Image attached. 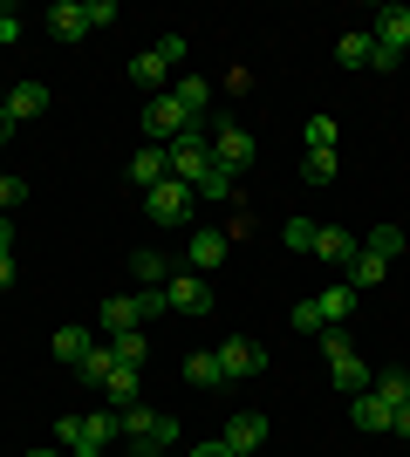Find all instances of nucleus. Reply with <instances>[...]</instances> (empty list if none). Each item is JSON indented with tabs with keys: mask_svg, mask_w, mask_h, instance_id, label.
Wrapping results in <instances>:
<instances>
[{
	"mask_svg": "<svg viewBox=\"0 0 410 457\" xmlns=\"http://www.w3.org/2000/svg\"><path fill=\"white\" fill-rule=\"evenodd\" d=\"M110 355H117L123 369H144V355H151V335H144V328H130V335H117V342H110Z\"/></svg>",
	"mask_w": 410,
	"mask_h": 457,
	"instance_id": "cd10ccee",
	"label": "nucleus"
},
{
	"mask_svg": "<svg viewBox=\"0 0 410 457\" xmlns=\"http://www.w3.org/2000/svg\"><path fill=\"white\" fill-rule=\"evenodd\" d=\"M349 335H342V328H322V355H329V362H335V355H349Z\"/></svg>",
	"mask_w": 410,
	"mask_h": 457,
	"instance_id": "e433bc0d",
	"label": "nucleus"
},
{
	"mask_svg": "<svg viewBox=\"0 0 410 457\" xmlns=\"http://www.w3.org/2000/svg\"><path fill=\"white\" fill-rule=\"evenodd\" d=\"M48 348H55L69 369H82V355L96 348V335H89V328H55V342H48Z\"/></svg>",
	"mask_w": 410,
	"mask_h": 457,
	"instance_id": "4be33fe9",
	"label": "nucleus"
},
{
	"mask_svg": "<svg viewBox=\"0 0 410 457\" xmlns=\"http://www.w3.org/2000/svg\"><path fill=\"white\" fill-rule=\"evenodd\" d=\"M356 253H363V239H356V232H342V226H322V232H314V260H329V267H349Z\"/></svg>",
	"mask_w": 410,
	"mask_h": 457,
	"instance_id": "ddd939ff",
	"label": "nucleus"
},
{
	"mask_svg": "<svg viewBox=\"0 0 410 457\" xmlns=\"http://www.w3.org/2000/svg\"><path fill=\"white\" fill-rule=\"evenodd\" d=\"M0 110L14 116V123H28V116H41V110H48V82H35V76H28V82H14Z\"/></svg>",
	"mask_w": 410,
	"mask_h": 457,
	"instance_id": "4468645a",
	"label": "nucleus"
},
{
	"mask_svg": "<svg viewBox=\"0 0 410 457\" xmlns=\"http://www.w3.org/2000/svg\"><path fill=\"white\" fill-rule=\"evenodd\" d=\"M14 41H21V14H14V7H0V48H14Z\"/></svg>",
	"mask_w": 410,
	"mask_h": 457,
	"instance_id": "ea45409f",
	"label": "nucleus"
},
{
	"mask_svg": "<svg viewBox=\"0 0 410 457\" xmlns=\"http://www.w3.org/2000/svg\"><path fill=\"white\" fill-rule=\"evenodd\" d=\"M219 369H226V382H247L267 369V348L247 342V335H233V342H219Z\"/></svg>",
	"mask_w": 410,
	"mask_h": 457,
	"instance_id": "423d86ee",
	"label": "nucleus"
},
{
	"mask_svg": "<svg viewBox=\"0 0 410 457\" xmlns=\"http://www.w3.org/2000/svg\"><path fill=\"white\" fill-rule=\"evenodd\" d=\"M0 253H14V226H7V212H0Z\"/></svg>",
	"mask_w": 410,
	"mask_h": 457,
	"instance_id": "37998d69",
	"label": "nucleus"
},
{
	"mask_svg": "<svg viewBox=\"0 0 410 457\" xmlns=\"http://www.w3.org/2000/svg\"><path fill=\"white\" fill-rule=\"evenodd\" d=\"M335 171H342V164H335V151H308V157H301V185H329Z\"/></svg>",
	"mask_w": 410,
	"mask_h": 457,
	"instance_id": "c85d7f7f",
	"label": "nucleus"
},
{
	"mask_svg": "<svg viewBox=\"0 0 410 457\" xmlns=\"http://www.w3.org/2000/svg\"><path fill=\"white\" fill-rule=\"evenodd\" d=\"M157 457H164V451H157Z\"/></svg>",
	"mask_w": 410,
	"mask_h": 457,
	"instance_id": "09e8293b",
	"label": "nucleus"
},
{
	"mask_svg": "<svg viewBox=\"0 0 410 457\" xmlns=\"http://www.w3.org/2000/svg\"><path fill=\"white\" fill-rule=\"evenodd\" d=\"M370 55H376V41L363 35V28H356V35H342V41H335V62H342V69H370Z\"/></svg>",
	"mask_w": 410,
	"mask_h": 457,
	"instance_id": "bb28decb",
	"label": "nucleus"
},
{
	"mask_svg": "<svg viewBox=\"0 0 410 457\" xmlns=\"http://www.w3.org/2000/svg\"><path fill=\"white\" fill-rule=\"evenodd\" d=\"M41 28H48L55 41H82L89 35V7H82V0H55V7L41 14Z\"/></svg>",
	"mask_w": 410,
	"mask_h": 457,
	"instance_id": "9d476101",
	"label": "nucleus"
},
{
	"mask_svg": "<svg viewBox=\"0 0 410 457\" xmlns=\"http://www.w3.org/2000/svg\"><path fill=\"white\" fill-rule=\"evenodd\" d=\"M390 417H397V410L376 396V389H363V396L349 403V423H356V430H390Z\"/></svg>",
	"mask_w": 410,
	"mask_h": 457,
	"instance_id": "a211bd4d",
	"label": "nucleus"
},
{
	"mask_svg": "<svg viewBox=\"0 0 410 457\" xmlns=\"http://www.w3.org/2000/svg\"><path fill=\"white\" fill-rule=\"evenodd\" d=\"M144 205H151V226H185V219H192V185L164 178V185L144 191Z\"/></svg>",
	"mask_w": 410,
	"mask_h": 457,
	"instance_id": "39448f33",
	"label": "nucleus"
},
{
	"mask_svg": "<svg viewBox=\"0 0 410 457\" xmlns=\"http://www.w3.org/2000/svg\"><path fill=\"white\" fill-rule=\"evenodd\" d=\"M117 430H123V437H137V444H144V457H157V451H172V444H178V423L164 417V410H144V403L117 410Z\"/></svg>",
	"mask_w": 410,
	"mask_h": 457,
	"instance_id": "f257e3e1",
	"label": "nucleus"
},
{
	"mask_svg": "<svg viewBox=\"0 0 410 457\" xmlns=\"http://www.w3.org/2000/svg\"><path fill=\"white\" fill-rule=\"evenodd\" d=\"M110 369H117V355H110V348H89V355H82V382H89V389H103V376H110Z\"/></svg>",
	"mask_w": 410,
	"mask_h": 457,
	"instance_id": "473e14b6",
	"label": "nucleus"
},
{
	"mask_svg": "<svg viewBox=\"0 0 410 457\" xmlns=\"http://www.w3.org/2000/svg\"><path fill=\"white\" fill-rule=\"evenodd\" d=\"M172 96L185 103V116H198V123H205V103H213V82H205V76H178Z\"/></svg>",
	"mask_w": 410,
	"mask_h": 457,
	"instance_id": "5701e85b",
	"label": "nucleus"
},
{
	"mask_svg": "<svg viewBox=\"0 0 410 457\" xmlns=\"http://www.w3.org/2000/svg\"><path fill=\"white\" fill-rule=\"evenodd\" d=\"M21 130V123H14V116H7V110H0V144H7V137H14Z\"/></svg>",
	"mask_w": 410,
	"mask_h": 457,
	"instance_id": "a18cd8bd",
	"label": "nucleus"
},
{
	"mask_svg": "<svg viewBox=\"0 0 410 457\" xmlns=\"http://www.w3.org/2000/svg\"><path fill=\"white\" fill-rule=\"evenodd\" d=\"M192 191H205V198H213V205H226V198H239V178L226 171V164H205V171L192 178Z\"/></svg>",
	"mask_w": 410,
	"mask_h": 457,
	"instance_id": "aec40b11",
	"label": "nucleus"
},
{
	"mask_svg": "<svg viewBox=\"0 0 410 457\" xmlns=\"http://www.w3.org/2000/svg\"><path fill=\"white\" fill-rule=\"evenodd\" d=\"M21 198H28V178H14V171H7V178H0V212H14Z\"/></svg>",
	"mask_w": 410,
	"mask_h": 457,
	"instance_id": "f704fd0d",
	"label": "nucleus"
},
{
	"mask_svg": "<svg viewBox=\"0 0 410 457\" xmlns=\"http://www.w3.org/2000/svg\"><path fill=\"white\" fill-rule=\"evenodd\" d=\"M314 307H322V321H329V328H342V321H349V307H356V287L335 280L329 294H314Z\"/></svg>",
	"mask_w": 410,
	"mask_h": 457,
	"instance_id": "412c9836",
	"label": "nucleus"
},
{
	"mask_svg": "<svg viewBox=\"0 0 410 457\" xmlns=\"http://www.w3.org/2000/svg\"><path fill=\"white\" fill-rule=\"evenodd\" d=\"M0 287H14V253H0Z\"/></svg>",
	"mask_w": 410,
	"mask_h": 457,
	"instance_id": "c03bdc74",
	"label": "nucleus"
},
{
	"mask_svg": "<svg viewBox=\"0 0 410 457\" xmlns=\"http://www.w3.org/2000/svg\"><path fill=\"white\" fill-rule=\"evenodd\" d=\"M130 82H137L144 96H164V89H172V69H164V55H157V48L130 55Z\"/></svg>",
	"mask_w": 410,
	"mask_h": 457,
	"instance_id": "2eb2a0df",
	"label": "nucleus"
},
{
	"mask_svg": "<svg viewBox=\"0 0 410 457\" xmlns=\"http://www.w3.org/2000/svg\"><path fill=\"white\" fill-rule=\"evenodd\" d=\"M0 178H7V171H0Z\"/></svg>",
	"mask_w": 410,
	"mask_h": 457,
	"instance_id": "de8ad7c7",
	"label": "nucleus"
},
{
	"mask_svg": "<svg viewBox=\"0 0 410 457\" xmlns=\"http://www.w3.org/2000/svg\"><path fill=\"white\" fill-rule=\"evenodd\" d=\"M404 246H410V239H404V232H397V226H376L370 239H363V253H376V260H397V253H404Z\"/></svg>",
	"mask_w": 410,
	"mask_h": 457,
	"instance_id": "c756f323",
	"label": "nucleus"
},
{
	"mask_svg": "<svg viewBox=\"0 0 410 457\" xmlns=\"http://www.w3.org/2000/svg\"><path fill=\"white\" fill-rule=\"evenodd\" d=\"M294 328H301V335H322L329 321H322V307H314V301H301V307H294Z\"/></svg>",
	"mask_w": 410,
	"mask_h": 457,
	"instance_id": "c9c22d12",
	"label": "nucleus"
},
{
	"mask_svg": "<svg viewBox=\"0 0 410 457\" xmlns=\"http://www.w3.org/2000/svg\"><path fill=\"white\" fill-rule=\"evenodd\" d=\"M192 123H198V116H185V103H178L172 89L144 103V130H151V144H172V137H185Z\"/></svg>",
	"mask_w": 410,
	"mask_h": 457,
	"instance_id": "7ed1b4c3",
	"label": "nucleus"
},
{
	"mask_svg": "<svg viewBox=\"0 0 410 457\" xmlns=\"http://www.w3.org/2000/svg\"><path fill=\"white\" fill-rule=\"evenodd\" d=\"M260 444H267V417H260V410L226 417V451H233V457H260Z\"/></svg>",
	"mask_w": 410,
	"mask_h": 457,
	"instance_id": "0eeeda50",
	"label": "nucleus"
},
{
	"mask_svg": "<svg viewBox=\"0 0 410 457\" xmlns=\"http://www.w3.org/2000/svg\"><path fill=\"white\" fill-rule=\"evenodd\" d=\"M213 164H226V171H247V164H254V130H239L233 116H219L213 123Z\"/></svg>",
	"mask_w": 410,
	"mask_h": 457,
	"instance_id": "20e7f679",
	"label": "nucleus"
},
{
	"mask_svg": "<svg viewBox=\"0 0 410 457\" xmlns=\"http://www.w3.org/2000/svg\"><path fill=\"white\" fill-rule=\"evenodd\" d=\"M308 151H335V137H342V123H335V116H308Z\"/></svg>",
	"mask_w": 410,
	"mask_h": 457,
	"instance_id": "2f4dec72",
	"label": "nucleus"
},
{
	"mask_svg": "<svg viewBox=\"0 0 410 457\" xmlns=\"http://www.w3.org/2000/svg\"><path fill=\"white\" fill-rule=\"evenodd\" d=\"M28 457H69V451H28Z\"/></svg>",
	"mask_w": 410,
	"mask_h": 457,
	"instance_id": "49530a36",
	"label": "nucleus"
},
{
	"mask_svg": "<svg viewBox=\"0 0 410 457\" xmlns=\"http://www.w3.org/2000/svg\"><path fill=\"white\" fill-rule=\"evenodd\" d=\"M96 321H103V335L117 342V335L144 328V307H137V294H117V301H103V307H96Z\"/></svg>",
	"mask_w": 410,
	"mask_h": 457,
	"instance_id": "f8f14e48",
	"label": "nucleus"
},
{
	"mask_svg": "<svg viewBox=\"0 0 410 457\" xmlns=\"http://www.w3.org/2000/svg\"><path fill=\"white\" fill-rule=\"evenodd\" d=\"M185 376H192L198 389H219V382H226V369H219V348H198V355H185Z\"/></svg>",
	"mask_w": 410,
	"mask_h": 457,
	"instance_id": "a878e982",
	"label": "nucleus"
},
{
	"mask_svg": "<svg viewBox=\"0 0 410 457\" xmlns=\"http://www.w3.org/2000/svg\"><path fill=\"white\" fill-rule=\"evenodd\" d=\"M370 389H376L383 403H390V410H397V403H410V376H404V369H383V376H376Z\"/></svg>",
	"mask_w": 410,
	"mask_h": 457,
	"instance_id": "7c9ffc66",
	"label": "nucleus"
},
{
	"mask_svg": "<svg viewBox=\"0 0 410 457\" xmlns=\"http://www.w3.org/2000/svg\"><path fill=\"white\" fill-rule=\"evenodd\" d=\"M192 457H233V451H226V437H213V444H198Z\"/></svg>",
	"mask_w": 410,
	"mask_h": 457,
	"instance_id": "79ce46f5",
	"label": "nucleus"
},
{
	"mask_svg": "<svg viewBox=\"0 0 410 457\" xmlns=\"http://www.w3.org/2000/svg\"><path fill=\"white\" fill-rule=\"evenodd\" d=\"M219 260H226V232L198 226V232H192V246H185V273H213Z\"/></svg>",
	"mask_w": 410,
	"mask_h": 457,
	"instance_id": "9b49d317",
	"label": "nucleus"
},
{
	"mask_svg": "<svg viewBox=\"0 0 410 457\" xmlns=\"http://www.w3.org/2000/svg\"><path fill=\"white\" fill-rule=\"evenodd\" d=\"M137 389H144V369H110V376H103V396H110V403H117V410H130V403H137Z\"/></svg>",
	"mask_w": 410,
	"mask_h": 457,
	"instance_id": "6ab92c4d",
	"label": "nucleus"
},
{
	"mask_svg": "<svg viewBox=\"0 0 410 457\" xmlns=\"http://www.w3.org/2000/svg\"><path fill=\"white\" fill-rule=\"evenodd\" d=\"M314 232H322V226H308V219H288V226H280V239H288L294 253H314Z\"/></svg>",
	"mask_w": 410,
	"mask_h": 457,
	"instance_id": "72a5a7b5",
	"label": "nucleus"
},
{
	"mask_svg": "<svg viewBox=\"0 0 410 457\" xmlns=\"http://www.w3.org/2000/svg\"><path fill=\"white\" fill-rule=\"evenodd\" d=\"M164 301H172L178 314H205V307H213V287H205V273H172V280H164Z\"/></svg>",
	"mask_w": 410,
	"mask_h": 457,
	"instance_id": "6e6552de",
	"label": "nucleus"
},
{
	"mask_svg": "<svg viewBox=\"0 0 410 457\" xmlns=\"http://www.w3.org/2000/svg\"><path fill=\"white\" fill-rule=\"evenodd\" d=\"M110 437H117V417H103V410L96 417H62L55 423V451H69V457H96Z\"/></svg>",
	"mask_w": 410,
	"mask_h": 457,
	"instance_id": "f03ea898",
	"label": "nucleus"
},
{
	"mask_svg": "<svg viewBox=\"0 0 410 457\" xmlns=\"http://www.w3.org/2000/svg\"><path fill=\"white\" fill-rule=\"evenodd\" d=\"M329 376H335V389H342V396H363V389H370V362H363V355H356V348H349V355H335V362H329Z\"/></svg>",
	"mask_w": 410,
	"mask_h": 457,
	"instance_id": "dca6fc26",
	"label": "nucleus"
},
{
	"mask_svg": "<svg viewBox=\"0 0 410 457\" xmlns=\"http://www.w3.org/2000/svg\"><path fill=\"white\" fill-rule=\"evenodd\" d=\"M383 273H390V260H376V253H356V260H349V287H356V294L383 287Z\"/></svg>",
	"mask_w": 410,
	"mask_h": 457,
	"instance_id": "393cba45",
	"label": "nucleus"
},
{
	"mask_svg": "<svg viewBox=\"0 0 410 457\" xmlns=\"http://www.w3.org/2000/svg\"><path fill=\"white\" fill-rule=\"evenodd\" d=\"M390 430H397V437H410V403H397V417H390Z\"/></svg>",
	"mask_w": 410,
	"mask_h": 457,
	"instance_id": "a19ab883",
	"label": "nucleus"
},
{
	"mask_svg": "<svg viewBox=\"0 0 410 457\" xmlns=\"http://www.w3.org/2000/svg\"><path fill=\"white\" fill-rule=\"evenodd\" d=\"M130 178H137L144 191H151V185H164V178H172V157H164V144H144V151L130 157Z\"/></svg>",
	"mask_w": 410,
	"mask_h": 457,
	"instance_id": "f3484780",
	"label": "nucleus"
},
{
	"mask_svg": "<svg viewBox=\"0 0 410 457\" xmlns=\"http://www.w3.org/2000/svg\"><path fill=\"white\" fill-rule=\"evenodd\" d=\"M130 273H137L144 287H164V280H172V260H164L157 246H144V253H130Z\"/></svg>",
	"mask_w": 410,
	"mask_h": 457,
	"instance_id": "b1692460",
	"label": "nucleus"
},
{
	"mask_svg": "<svg viewBox=\"0 0 410 457\" xmlns=\"http://www.w3.org/2000/svg\"><path fill=\"white\" fill-rule=\"evenodd\" d=\"M157 55H164V69H178L185 62V35H157Z\"/></svg>",
	"mask_w": 410,
	"mask_h": 457,
	"instance_id": "4c0bfd02",
	"label": "nucleus"
},
{
	"mask_svg": "<svg viewBox=\"0 0 410 457\" xmlns=\"http://www.w3.org/2000/svg\"><path fill=\"white\" fill-rule=\"evenodd\" d=\"M370 41H376V48H390V55H404V48H410V7H376Z\"/></svg>",
	"mask_w": 410,
	"mask_h": 457,
	"instance_id": "1a4fd4ad",
	"label": "nucleus"
},
{
	"mask_svg": "<svg viewBox=\"0 0 410 457\" xmlns=\"http://www.w3.org/2000/svg\"><path fill=\"white\" fill-rule=\"evenodd\" d=\"M82 7H89V28H110V21H117V0H82Z\"/></svg>",
	"mask_w": 410,
	"mask_h": 457,
	"instance_id": "58836bf2",
	"label": "nucleus"
}]
</instances>
